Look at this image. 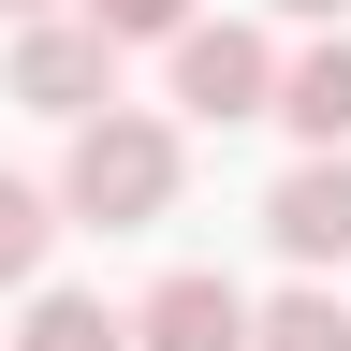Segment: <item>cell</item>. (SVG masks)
Here are the masks:
<instances>
[{
    "label": "cell",
    "mask_w": 351,
    "mask_h": 351,
    "mask_svg": "<svg viewBox=\"0 0 351 351\" xmlns=\"http://www.w3.org/2000/svg\"><path fill=\"white\" fill-rule=\"evenodd\" d=\"M0 15H44V0H0Z\"/></svg>",
    "instance_id": "7c38bea8"
},
{
    "label": "cell",
    "mask_w": 351,
    "mask_h": 351,
    "mask_svg": "<svg viewBox=\"0 0 351 351\" xmlns=\"http://www.w3.org/2000/svg\"><path fill=\"white\" fill-rule=\"evenodd\" d=\"M161 205H176V132H161V117H117V103H88V117H73V161H59V219L147 234Z\"/></svg>",
    "instance_id": "6da1fadb"
},
{
    "label": "cell",
    "mask_w": 351,
    "mask_h": 351,
    "mask_svg": "<svg viewBox=\"0 0 351 351\" xmlns=\"http://www.w3.org/2000/svg\"><path fill=\"white\" fill-rule=\"evenodd\" d=\"M278 15H351V0H278Z\"/></svg>",
    "instance_id": "8fae6325"
},
{
    "label": "cell",
    "mask_w": 351,
    "mask_h": 351,
    "mask_svg": "<svg viewBox=\"0 0 351 351\" xmlns=\"http://www.w3.org/2000/svg\"><path fill=\"white\" fill-rule=\"evenodd\" d=\"M132 351H249V293L205 278V263H176V278L132 307Z\"/></svg>",
    "instance_id": "277c9868"
},
{
    "label": "cell",
    "mask_w": 351,
    "mask_h": 351,
    "mask_svg": "<svg viewBox=\"0 0 351 351\" xmlns=\"http://www.w3.org/2000/svg\"><path fill=\"white\" fill-rule=\"evenodd\" d=\"M176 15H191V0H88V29H103V44H161Z\"/></svg>",
    "instance_id": "30bf717a"
},
{
    "label": "cell",
    "mask_w": 351,
    "mask_h": 351,
    "mask_svg": "<svg viewBox=\"0 0 351 351\" xmlns=\"http://www.w3.org/2000/svg\"><path fill=\"white\" fill-rule=\"evenodd\" d=\"M263 117H293V147H351V29H322L307 59H278Z\"/></svg>",
    "instance_id": "8992f818"
},
{
    "label": "cell",
    "mask_w": 351,
    "mask_h": 351,
    "mask_svg": "<svg viewBox=\"0 0 351 351\" xmlns=\"http://www.w3.org/2000/svg\"><path fill=\"white\" fill-rule=\"evenodd\" d=\"M44 234H59V191L0 176V293H29V278H44Z\"/></svg>",
    "instance_id": "9c48e42d"
},
{
    "label": "cell",
    "mask_w": 351,
    "mask_h": 351,
    "mask_svg": "<svg viewBox=\"0 0 351 351\" xmlns=\"http://www.w3.org/2000/svg\"><path fill=\"white\" fill-rule=\"evenodd\" d=\"M263 234H278L293 263H351V161H337V147H307L278 191H263Z\"/></svg>",
    "instance_id": "5b68a950"
},
{
    "label": "cell",
    "mask_w": 351,
    "mask_h": 351,
    "mask_svg": "<svg viewBox=\"0 0 351 351\" xmlns=\"http://www.w3.org/2000/svg\"><path fill=\"white\" fill-rule=\"evenodd\" d=\"M15 351H132V322H117L103 293H29V337Z\"/></svg>",
    "instance_id": "ba28073f"
},
{
    "label": "cell",
    "mask_w": 351,
    "mask_h": 351,
    "mask_svg": "<svg viewBox=\"0 0 351 351\" xmlns=\"http://www.w3.org/2000/svg\"><path fill=\"white\" fill-rule=\"evenodd\" d=\"M249 351H351V307L307 278V293H278V307H249Z\"/></svg>",
    "instance_id": "52a82bcc"
},
{
    "label": "cell",
    "mask_w": 351,
    "mask_h": 351,
    "mask_svg": "<svg viewBox=\"0 0 351 351\" xmlns=\"http://www.w3.org/2000/svg\"><path fill=\"white\" fill-rule=\"evenodd\" d=\"M15 103H29V117H88V103H117V44L88 29V15H73V29H29V44H15Z\"/></svg>",
    "instance_id": "3957f363"
},
{
    "label": "cell",
    "mask_w": 351,
    "mask_h": 351,
    "mask_svg": "<svg viewBox=\"0 0 351 351\" xmlns=\"http://www.w3.org/2000/svg\"><path fill=\"white\" fill-rule=\"evenodd\" d=\"M161 44H176V103H191L205 132L263 117V88H278V44H263V29H234V15H219V29H205V15H176Z\"/></svg>",
    "instance_id": "7a4b0ae2"
}]
</instances>
